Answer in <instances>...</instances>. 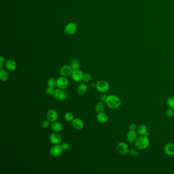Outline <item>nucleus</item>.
Segmentation results:
<instances>
[{
    "label": "nucleus",
    "mask_w": 174,
    "mask_h": 174,
    "mask_svg": "<svg viewBox=\"0 0 174 174\" xmlns=\"http://www.w3.org/2000/svg\"><path fill=\"white\" fill-rule=\"evenodd\" d=\"M105 103L107 106L112 109L119 108L122 105V101L120 98L113 95H108Z\"/></svg>",
    "instance_id": "nucleus-1"
},
{
    "label": "nucleus",
    "mask_w": 174,
    "mask_h": 174,
    "mask_svg": "<svg viewBox=\"0 0 174 174\" xmlns=\"http://www.w3.org/2000/svg\"><path fill=\"white\" fill-rule=\"evenodd\" d=\"M150 145V140L148 137L145 135L141 136L137 138L135 142V145L137 149L145 150L149 147Z\"/></svg>",
    "instance_id": "nucleus-2"
},
{
    "label": "nucleus",
    "mask_w": 174,
    "mask_h": 174,
    "mask_svg": "<svg viewBox=\"0 0 174 174\" xmlns=\"http://www.w3.org/2000/svg\"><path fill=\"white\" fill-rule=\"evenodd\" d=\"M95 87L97 91L100 93H105L108 91L110 86H109V84L108 83L107 81L101 80L97 81V83H96Z\"/></svg>",
    "instance_id": "nucleus-3"
},
{
    "label": "nucleus",
    "mask_w": 174,
    "mask_h": 174,
    "mask_svg": "<svg viewBox=\"0 0 174 174\" xmlns=\"http://www.w3.org/2000/svg\"><path fill=\"white\" fill-rule=\"evenodd\" d=\"M63 150L61 145H53L50 150V153L51 155L53 157H58L61 155Z\"/></svg>",
    "instance_id": "nucleus-4"
},
{
    "label": "nucleus",
    "mask_w": 174,
    "mask_h": 174,
    "mask_svg": "<svg viewBox=\"0 0 174 174\" xmlns=\"http://www.w3.org/2000/svg\"><path fill=\"white\" fill-rule=\"evenodd\" d=\"M116 149L118 153L122 155L127 154L130 150L128 145L124 142H120L118 143L116 147Z\"/></svg>",
    "instance_id": "nucleus-5"
},
{
    "label": "nucleus",
    "mask_w": 174,
    "mask_h": 174,
    "mask_svg": "<svg viewBox=\"0 0 174 174\" xmlns=\"http://www.w3.org/2000/svg\"><path fill=\"white\" fill-rule=\"evenodd\" d=\"M68 84L69 81L66 77L62 76L58 78L57 80V86L59 88L66 89V88L68 87Z\"/></svg>",
    "instance_id": "nucleus-6"
},
{
    "label": "nucleus",
    "mask_w": 174,
    "mask_h": 174,
    "mask_svg": "<svg viewBox=\"0 0 174 174\" xmlns=\"http://www.w3.org/2000/svg\"><path fill=\"white\" fill-rule=\"evenodd\" d=\"M58 118V112L55 109H50L47 113V118L50 122H53L57 120Z\"/></svg>",
    "instance_id": "nucleus-7"
},
{
    "label": "nucleus",
    "mask_w": 174,
    "mask_h": 174,
    "mask_svg": "<svg viewBox=\"0 0 174 174\" xmlns=\"http://www.w3.org/2000/svg\"><path fill=\"white\" fill-rule=\"evenodd\" d=\"M54 97L55 98H56V99L58 100L59 101H63L66 99L67 94L66 92L64 91V89L58 88L55 90Z\"/></svg>",
    "instance_id": "nucleus-8"
},
{
    "label": "nucleus",
    "mask_w": 174,
    "mask_h": 174,
    "mask_svg": "<svg viewBox=\"0 0 174 174\" xmlns=\"http://www.w3.org/2000/svg\"><path fill=\"white\" fill-rule=\"evenodd\" d=\"M72 126L74 129L77 130H80L84 126V123L83 120L79 118H74L71 122Z\"/></svg>",
    "instance_id": "nucleus-9"
},
{
    "label": "nucleus",
    "mask_w": 174,
    "mask_h": 174,
    "mask_svg": "<svg viewBox=\"0 0 174 174\" xmlns=\"http://www.w3.org/2000/svg\"><path fill=\"white\" fill-rule=\"evenodd\" d=\"M83 75L84 74L82 71L80 70H73L71 77L73 80L76 82H80L83 80Z\"/></svg>",
    "instance_id": "nucleus-10"
},
{
    "label": "nucleus",
    "mask_w": 174,
    "mask_h": 174,
    "mask_svg": "<svg viewBox=\"0 0 174 174\" xmlns=\"http://www.w3.org/2000/svg\"><path fill=\"white\" fill-rule=\"evenodd\" d=\"M49 141L54 145H59L62 141V138L59 134L57 133H54L50 135L49 136Z\"/></svg>",
    "instance_id": "nucleus-11"
},
{
    "label": "nucleus",
    "mask_w": 174,
    "mask_h": 174,
    "mask_svg": "<svg viewBox=\"0 0 174 174\" xmlns=\"http://www.w3.org/2000/svg\"><path fill=\"white\" fill-rule=\"evenodd\" d=\"M73 68L72 67L68 65H65L62 66L60 69V74L63 77H68L71 76L73 72Z\"/></svg>",
    "instance_id": "nucleus-12"
},
{
    "label": "nucleus",
    "mask_w": 174,
    "mask_h": 174,
    "mask_svg": "<svg viewBox=\"0 0 174 174\" xmlns=\"http://www.w3.org/2000/svg\"><path fill=\"white\" fill-rule=\"evenodd\" d=\"M76 31H77V26L74 23H68V24L66 25V26L64 28L65 32L69 35H72L74 34Z\"/></svg>",
    "instance_id": "nucleus-13"
},
{
    "label": "nucleus",
    "mask_w": 174,
    "mask_h": 174,
    "mask_svg": "<svg viewBox=\"0 0 174 174\" xmlns=\"http://www.w3.org/2000/svg\"><path fill=\"white\" fill-rule=\"evenodd\" d=\"M126 139L130 143H135L137 139V134L135 131L130 130L127 133Z\"/></svg>",
    "instance_id": "nucleus-14"
},
{
    "label": "nucleus",
    "mask_w": 174,
    "mask_h": 174,
    "mask_svg": "<svg viewBox=\"0 0 174 174\" xmlns=\"http://www.w3.org/2000/svg\"><path fill=\"white\" fill-rule=\"evenodd\" d=\"M164 153L168 156L174 155V145L172 143H168L164 147Z\"/></svg>",
    "instance_id": "nucleus-15"
},
{
    "label": "nucleus",
    "mask_w": 174,
    "mask_h": 174,
    "mask_svg": "<svg viewBox=\"0 0 174 174\" xmlns=\"http://www.w3.org/2000/svg\"><path fill=\"white\" fill-rule=\"evenodd\" d=\"M5 66L9 71H15L17 68V62H15V60L10 59L7 60L5 62Z\"/></svg>",
    "instance_id": "nucleus-16"
},
{
    "label": "nucleus",
    "mask_w": 174,
    "mask_h": 174,
    "mask_svg": "<svg viewBox=\"0 0 174 174\" xmlns=\"http://www.w3.org/2000/svg\"><path fill=\"white\" fill-rule=\"evenodd\" d=\"M96 118L97 121L101 124H105L108 122V116L105 112H99L97 115Z\"/></svg>",
    "instance_id": "nucleus-17"
},
{
    "label": "nucleus",
    "mask_w": 174,
    "mask_h": 174,
    "mask_svg": "<svg viewBox=\"0 0 174 174\" xmlns=\"http://www.w3.org/2000/svg\"><path fill=\"white\" fill-rule=\"evenodd\" d=\"M51 129L56 132H60L63 129V126L61 123L58 122H54L51 125Z\"/></svg>",
    "instance_id": "nucleus-18"
},
{
    "label": "nucleus",
    "mask_w": 174,
    "mask_h": 174,
    "mask_svg": "<svg viewBox=\"0 0 174 174\" xmlns=\"http://www.w3.org/2000/svg\"><path fill=\"white\" fill-rule=\"evenodd\" d=\"M88 90V87L87 85L85 83H82L78 86L77 88L78 93L80 95H83L87 93Z\"/></svg>",
    "instance_id": "nucleus-19"
},
{
    "label": "nucleus",
    "mask_w": 174,
    "mask_h": 174,
    "mask_svg": "<svg viewBox=\"0 0 174 174\" xmlns=\"http://www.w3.org/2000/svg\"><path fill=\"white\" fill-rule=\"evenodd\" d=\"M9 75L7 71L5 70H0V79L3 82H6L9 79Z\"/></svg>",
    "instance_id": "nucleus-20"
},
{
    "label": "nucleus",
    "mask_w": 174,
    "mask_h": 174,
    "mask_svg": "<svg viewBox=\"0 0 174 174\" xmlns=\"http://www.w3.org/2000/svg\"><path fill=\"white\" fill-rule=\"evenodd\" d=\"M147 128L145 125L141 124L139 125L137 128V133L141 136L145 135L147 132Z\"/></svg>",
    "instance_id": "nucleus-21"
},
{
    "label": "nucleus",
    "mask_w": 174,
    "mask_h": 174,
    "mask_svg": "<svg viewBox=\"0 0 174 174\" xmlns=\"http://www.w3.org/2000/svg\"><path fill=\"white\" fill-rule=\"evenodd\" d=\"M71 66L73 68V70H79L80 68V64L79 60L77 58H73L71 61Z\"/></svg>",
    "instance_id": "nucleus-22"
},
{
    "label": "nucleus",
    "mask_w": 174,
    "mask_h": 174,
    "mask_svg": "<svg viewBox=\"0 0 174 174\" xmlns=\"http://www.w3.org/2000/svg\"><path fill=\"white\" fill-rule=\"evenodd\" d=\"M105 105L104 104L103 102H99L95 106V111L99 113V112H104V111L105 110Z\"/></svg>",
    "instance_id": "nucleus-23"
},
{
    "label": "nucleus",
    "mask_w": 174,
    "mask_h": 174,
    "mask_svg": "<svg viewBox=\"0 0 174 174\" xmlns=\"http://www.w3.org/2000/svg\"><path fill=\"white\" fill-rule=\"evenodd\" d=\"M74 118V116L73 113L71 112H67L64 115V119L68 122H71Z\"/></svg>",
    "instance_id": "nucleus-24"
},
{
    "label": "nucleus",
    "mask_w": 174,
    "mask_h": 174,
    "mask_svg": "<svg viewBox=\"0 0 174 174\" xmlns=\"http://www.w3.org/2000/svg\"><path fill=\"white\" fill-rule=\"evenodd\" d=\"M47 85L48 86H50V87H55L57 86V80L53 78H50L47 82Z\"/></svg>",
    "instance_id": "nucleus-25"
},
{
    "label": "nucleus",
    "mask_w": 174,
    "mask_h": 174,
    "mask_svg": "<svg viewBox=\"0 0 174 174\" xmlns=\"http://www.w3.org/2000/svg\"><path fill=\"white\" fill-rule=\"evenodd\" d=\"M167 105L170 108L174 109V97H170L167 100Z\"/></svg>",
    "instance_id": "nucleus-26"
},
{
    "label": "nucleus",
    "mask_w": 174,
    "mask_h": 174,
    "mask_svg": "<svg viewBox=\"0 0 174 174\" xmlns=\"http://www.w3.org/2000/svg\"><path fill=\"white\" fill-rule=\"evenodd\" d=\"M91 78L92 77L91 74L89 73H86L83 75V81L85 83H88L91 81Z\"/></svg>",
    "instance_id": "nucleus-27"
},
{
    "label": "nucleus",
    "mask_w": 174,
    "mask_h": 174,
    "mask_svg": "<svg viewBox=\"0 0 174 174\" xmlns=\"http://www.w3.org/2000/svg\"><path fill=\"white\" fill-rule=\"evenodd\" d=\"M55 87H50V86H48L46 89V92L48 94V95H51V96H54V93L55 92V90L54 88Z\"/></svg>",
    "instance_id": "nucleus-28"
},
{
    "label": "nucleus",
    "mask_w": 174,
    "mask_h": 174,
    "mask_svg": "<svg viewBox=\"0 0 174 174\" xmlns=\"http://www.w3.org/2000/svg\"><path fill=\"white\" fill-rule=\"evenodd\" d=\"M166 115L168 118H172L174 115V111L173 109L169 108L166 111Z\"/></svg>",
    "instance_id": "nucleus-29"
},
{
    "label": "nucleus",
    "mask_w": 174,
    "mask_h": 174,
    "mask_svg": "<svg viewBox=\"0 0 174 174\" xmlns=\"http://www.w3.org/2000/svg\"><path fill=\"white\" fill-rule=\"evenodd\" d=\"M42 126L43 128H48V127L50 126V122L48 120H43V122L42 123Z\"/></svg>",
    "instance_id": "nucleus-30"
},
{
    "label": "nucleus",
    "mask_w": 174,
    "mask_h": 174,
    "mask_svg": "<svg viewBox=\"0 0 174 174\" xmlns=\"http://www.w3.org/2000/svg\"><path fill=\"white\" fill-rule=\"evenodd\" d=\"M129 154L132 156H136L138 155V152L135 149H131L129 150Z\"/></svg>",
    "instance_id": "nucleus-31"
},
{
    "label": "nucleus",
    "mask_w": 174,
    "mask_h": 174,
    "mask_svg": "<svg viewBox=\"0 0 174 174\" xmlns=\"http://www.w3.org/2000/svg\"><path fill=\"white\" fill-rule=\"evenodd\" d=\"M61 147H62V149L63 150L65 151H67L69 149V148H70V145L67 143H62L61 145Z\"/></svg>",
    "instance_id": "nucleus-32"
},
{
    "label": "nucleus",
    "mask_w": 174,
    "mask_h": 174,
    "mask_svg": "<svg viewBox=\"0 0 174 174\" xmlns=\"http://www.w3.org/2000/svg\"><path fill=\"white\" fill-rule=\"evenodd\" d=\"M107 96L105 95H101V97H100V100L102 102H106V99H107Z\"/></svg>",
    "instance_id": "nucleus-33"
},
{
    "label": "nucleus",
    "mask_w": 174,
    "mask_h": 174,
    "mask_svg": "<svg viewBox=\"0 0 174 174\" xmlns=\"http://www.w3.org/2000/svg\"><path fill=\"white\" fill-rule=\"evenodd\" d=\"M129 129H130V130H135V129H136V125L134 124H131L129 126Z\"/></svg>",
    "instance_id": "nucleus-34"
},
{
    "label": "nucleus",
    "mask_w": 174,
    "mask_h": 174,
    "mask_svg": "<svg viewBox=\"0 0 174 174\" xmlns=\"http://www.w3.org/2000/svg\"><path fill=\"white\" fill-rule=\"evenodd\" d=\"M5 59L4 57H3V56H1V57H0V63H1V64H3L4 63H5Z\"/></svg>",
    "instance_id": "nucleus-35"
},
{
    "label": "nucleus",
    "mask_w": 174,
    "mask_h": 174,
    "mask_svg": "<svg viewBox=\"0 0 174 174\" xmlns=\"http://www.w3.org/2000/svg\"><path fill=\"white\" fill-rule=\"evenodd\" d=\"M3 67V64L0 63V70H2Z\"/></svg>",
    "instance_id": "nucleus-36"
},
{
    "label": "nucleus",
    "mask_w": 174,
    "mask_h": 174,
    "mask_svg": "<svg viewBox=\"0 0 174 174\" xmlns=\"http://www.w3.org/2000/svg\"><path fill=\"white\" fill-rule=\"evenodd\" d=\"M95 86H96V84H93H93H91V87H95Z\"/></svg>",
    "instance_id": "nucleus-37"
}]
</instances>
